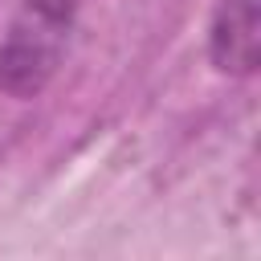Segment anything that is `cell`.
Returning <instances> with one entry per match:
<instances>
[{"mask_svg": "<svg viewBox=\"0 0 261 261\" xmlns=\"http://www.w3.org/2000/svg\"><path fill=\"white\" fill-rule=\"evenodd\" d=\"M208 61L224 77H253L261 65V0H220L208 24Z\"/></svg>", "mask_w": 261, "mask_h": 261, "instance_id": "cell-2", "label": "cell"}, {"mask_svg": "<svg viewBox=\"0 0 261 261\" xmlns=\"http://www.w3.org/2000/svg\"><path fill=\"white\" fill-rule=\"evenodd\" d=\"M24 8L45 12V16H53V20H73V12L82 8V0H24Z\"/></svg>", "mask_w": 261, "mask_h": 261, "instance_id": "cell-3", "label": "cell"}, {"mask_svg": "<svg viewBox=\"0 0 261 261\" xmlns=\"http://www.w3.org/2000/svg\"><path fill=\"white\" fill-rule=\"evenodd\" d=\"M69 24L73 20H53L20 4V16L0 41V90L8 98L29 102L53 82L69 49Z\"/></svg>", "mask_w": 261, "mask_h": 261, "instance_id": "cell-1", "label": "cell"}]
</instances>
